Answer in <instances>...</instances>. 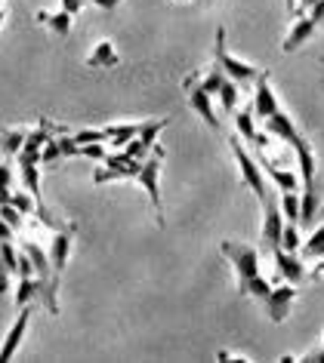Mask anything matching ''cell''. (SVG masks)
<instances>
[{
    "label": "cell",
    "instance_id": "cell-37",
    "mask_svg": "<svg viewBox=\"0 0 324 363\" xmlns=\"http://www.w3.org/2000/svg\"><path fill=\"white\" fill-rule=\"evenodd\" d=\"M10 277H13V271L4 265V259H0V296L10 293Z\"/></svg>",
    "mask_w": 324,
    "mask_h": 363
},
{
    "label": "cell",
    "instance_id": "cell-24",
    "mask_svg": "<svg viewBox=\"0 0 324 363\" xmlns=\"http://www.w3.org/2000/svg\"><path fill=\"white\" fill-rule=\"evenodd\" d=\"M105 130V135H108V142L114 145V148H124V145H127L133 135L139 133V123H112V126H102Z\"/></svg>",
    "mask_w": 324,
    "mask_h": 363
},
{
    "label": "cell",
    "instance_id": "cell-10",
    "mask_svg": "<svg viewBox=\"0 0 324 363\" xmlns=\"http://www.w3.org/2000/svg\"><path fill=\"white\" fill-rule=\"evenodd\" d=\"M28 323H31V305H25V308H19V317L13 320L10 333H6L4 345H0V363L13 360V354L19 351V345H22V339H25V333H28Z\"/></svg>",
    "mask_w": 324,
    "mask_h": 363
},
{
    "label": "cell",
    "instance_id": "cell-29",
    "mask_svg": "<svg viewBox=\"0 0 324 363\" xmlns=\"http://www.w3.org/2000/svg\"><path fill=\"white\" fill-rule=\"evenodd\" d=\"M281 213H284V222L300 225V194L296 191H281Z\"/></svg>",
    "mask_w": 324,
    "mask_h": 363
},
{
    "label": "cell",
    "instance_id": "cell-41",
    "mask_svg": "<svg viewBox=\"0 0 324 363\" xmlns=\"http://www.w3.org/2000/svg\"><path fill=\"white\" fill-rule=\"evenodd\" d=\"M10 182H13L10 163H0V188H10Z\"/></svg>",
    "mask_w": 324,
    "mask_h": 363
},
{
    "label": "cell",
    "instance_id": "cell-22",
    "mask_svg": "<svg viewBox=\"0 0 324 363\" xmlns=\"http://www.w3.org/2000/svg\"><path fill=\"white\" fill-rule=\"evenodd\" d=\"M22 250L28 252V259H31V265H34V274L43 277V280H53V262H50V252H43L38 243H25Z\"/></svg>",
    "mask_w": 324,
    "mask_h": 363
},
{
    "label": "cell",
    "instance_id": "cell-48",
    "mask_svg": "<svg viewBox=\"0 0 324 363\" xmlns=\"http://www.w3.org/2000/svg\"><path fill=\"white\" fill-rule=\"evenodd\" d=\"M0 4H4V0H0Z\"/></svg>",
    "mask_w": 324,
    "mask_h": 363
},
{
    "label": "cell",
    "instance_id": "cell-43",
    "mask_svg": "<svg viewBox=\"0 0 324 363\" xmlns=\"http://www.w3.org/2000/svg\"><path fill=\"white\" fill-rule=\"evenodd\" d=\"M303 360H318V363H324V345H321V348L306 351V354H303Z\"/></svg>",
    "mask_w": 324,
    "mask_h": 363
},
{
    "label": "cell",
    "instance_id": "cell-28",
    "mask_svg": "<svg viewBox=\"0 0 324 363\" xmlns=\"http://www.w3.org/2000/svg\"><path fill=\"white\" fill-rule=\"evenodd\" d=\"M220 105H222V111H235V105H238V84L232 77H226L220 84Z\"/></svg>",
    "mask_w": 324,
    "mask_h": 363
},
{
    "label": "cell",
    "instance_id": "cell-19",
    "mask_svg": "<svg viewBox=\"0 0 324 363\" xmlns=\"http://www.w3.org/2000/svg\"><path fill=\"white\" fill-rule=\"evenodd\" d=\"M293 154H296V163H300L303 188H312L315 185V154H312V145L303 142L300 148H293Z\"/></svg>",
    "mask_w": 324,
    "mask_h": 363
},
{
    "label": "cell",
    "instance_id": "cell-21",
    "mask_svg": "<svg viewBox=\"0 0 324 363\" xmlns=\"http://www.w3.org/2000/svg\"><path fill=\"white\" fill-rule=\"evenodd\" d=\"M235 130H238V135L244 142H250L254 145L256 142V114H254V105H247V108H241V111L235 114Z\"/></svg>",
    "mask_w": 324,
    "mask_h": 363
},
{
    "label": "cell",
    "instance_id": "cell-32",
    "mask_svg": "<svg viewBox=\"0 0 324 363\" xmlns=\"http://www.w3.org/2000/svg\"><path fill=\"white\" fill-rule=\"evenodd\" d=\"M62 157V148H59V135H53V139L40 148V163H56Z\"/></svg>",
    "mask_w": 324,
    "mask_h": 363
},
{
    "label": "cell",
    "instance_id": "cell-23",
    "mask_svg": "<svg viewBox=\"0 0 324 363\" xmlns=\"http://www.w3.org/2000/svg\"><path fill=\"white\" fill-rule=\"evenodd\" d=\"M34 298H40V277H19V286H16V308L31 305Z\"/></svg>",
    "mask_w": 324,
    "mask_h": 363
},
{
    "label": "cell",
    "instance_id": "cell-9",
    "mask_svg": "<svg viewBox=\"0 0 324 363\" xmlns=\"http://www.w3.org/2000/svg\"><path fill=\"white\" fill-rule=\"evenodd\" d=\"M185 89H188V105H192V111L201 117V121L210 126V130H220V117H216V111H213L210 93L198 86V74H192V77L185 80Z\"/></svg>",
    "mask_w": 324,
    "mask_h": 363
},
{
    "label": "cell",
    "instance_id": "cell-27",
    "mask_svg": "<svg viewBox=\"0 0 324 363\" xmlns=\"http://www.w3.org/2000/svg\"><path fill=\"white\" fill-rule=\"evenodd\" d=\"M300 250H303L306 259H324V225H318V228L306 238V243Z\"/></svg>",
    "mask_w": 324,
    "mask_h": 363
},
{
    "label": "cell",
    "instance_id": "cell-25",
    "mask_svg": "<svg viewBox=\"0 0 324 363\" xmlns=\"http://www.w3.org/2000/svg\"><path fill=\"white\" fill-rule=\"evenodd\" d=\"M170 121H164V117H161V121H142L139 123V133H136V139L142 142V148L146 151H151L158 145V135H161V130H164Z\"/></svg>",
    "mask_w": 324,
    "mask_h": 363
},
{
    "label": "cell",
    "instance_id": "cell-17",
    "mask_svg": "<svg viewBox=\"0 0 324 363\" xmlns=\"http://www.w3.org/2000/svg\"><path fill=\"white\" fill-rule=\"evenodd\" d=\"M321 216V201H318V191L312 188H303L300 194V225L303 228H315V219Z\"/></svg>",
    "mask_w": 324,
    "mask_h": 363
},
{
    "label": "cell",
    "instance_id": "cell-7",
    "mask_svg": "<svg viewBox=\"0 0 324 363\" xmlns=\"http://www.w3.org/2000/svg\"><path fill=\"white\" fill-rule=\"evenodd\" d=\"M71 247H75V225H65L53 234V243H50V262H53V280H62V271L68 265V256H71Z\"/></svg>",
    "mask_w": 324,
    "mask_h": 363
},
{
    "label": "cell",
    "instance_id": "cell-46",
    "mask_svg": "<svg viewBox=\"0 0 324 363\" xmlns=\"http://www.w3.org/2000/svg\"><path fill=\"white\" fill-rule=\"evenodd\" d=\"M4 19H6V13H4V10H0V28H4Z\"/></svg>",
    "mask_w": 324,
    "mask_h": 363
},
{
    "label": "cell",
    "instance_id": "cell-40",
    "mask_svg": "<svg viewBox=\"0 0 324 363\" xmlns=\"http://www.w3.org/2000/svg\"><path fill=\"white\" fill-rule=\"evenodd\" d=\"M306 16H309V19H312L315 25H324V0H318V4H315V6H312V10L306 13Z\"/></svg>",
    "mask_w": 324,
    "mask_h": 363
},
{
    "label": "cell",
    "instance_id": "cell-35",
    "mask_svg": "<svg viewBox=\"0 0 324 363\" xmlns=\"http://www.w3.org/2000/svg\"><path fill=\"white\" fill-rule=\"evenodd\" d=\"M59 148L62 157H80V145L75 142V135H59Z\"/></svg>",
    "mask_w": 324,
    "mask_h": 363
},
{
    "label": "cell",
    "instance_id": "cell-12",
    "mask_svg": "<svg viewBox=\"0 0 324 363\" xmlns=\"http://www.w3.org/2000/svg\"><path fill=\"white\" fill-rule=\"evenodd\" d=\"M278 99H275V89H272V80H269L266 71H259L256 77V93H254V114L259 121H266V117H272L278 111Z\"/></svg>",
    "mask_w": 324,
    "mask_h": 363
},
{
    "label": "cell",
    "instance_id": "cell-39",
    "mask_svg": "<svg viewBox=\"0 0 324 363\" xmlns=\"http://www.w3.org/2000/svg\"><path fill=\"white\" fill-rule=\"evenodd\" d=\"M59 4H62V10H65V13L77 16L80 10H84V4H87V0H59Z\"/></svg>",
    "mask_w": 324,
    "mask_h": 363
},
{
    "label": "cell",
    "instance_id": "cell-36",
    "mask_svg": "<svg viewBox=\"0 0 324 363\" xmlns=\"http://www.w3.org/2000/svg\"><path fill=\"white\" fill-rule=\"evenodd\" d=\"M80 157H90V160H105V148L102 142H90V145H80Z\"/></svg>",
    "mask_w": 324,
    "mask_h": 363
},
{
    "label": "cell",
    "instance_id": "cell-5",
    "mask_svg": "<svg viewBox=\"0 0 324 363\" xmlns=\"http://www.w3.org/2000/svg\"><path fill=\"white\" fill-rule=\"evenodd\" d=\"M142 160L130 157L127 151H114V154H105L102 167L93 172V182L96 185H105V182H118V179H133L139 172Z\"/></svg>",
    "mask_w": 324,
    "mask_h": 363
},
{
    "label": "cell",
    "instance_id": "cell-18",
    "mask_svg": "<svg viewBox=\"0 0 324 363\" xmlns=\"http://www.w3.org/2000/svg\"><path fill=\"white\" fill-rule=\"evenodd\" d=\"M118 50L112 47V40H99L93 50H90V56H87V65L90 68H114L118 65Z\"/></svg>",
    "mask_w": 324,
    "mask_h": 363
},
{
    "label": "cell",
    "instance_id": "cell-1",
    "mask_svg": "<svg viewBox=\"0 0 324 363\" xmlns=\"http://www.w3.org/2000/svg\"><path fill=\"white\" fill-rule=\"evenodd\" d=\"M220 252L232 262V268H235L241 296H254V298L263 302V298L272 293V286H269L266 277L259 274V250L256 247H250V243H238V240H222Z\"/></svg>",
    "mask_w": 324,
    "mask_h": 363
},
{
    "label": "cell",
    "instance_id": "cell-2",
    "mask_svg": "<svg viewBox=\"0 0 324 363\" xmlns=\"http://www.w3.org/2000/svg\"><path fill=\"white\" fill-rule=\"evenodd\" d=\"M164 157H167V151L161 148V145H155L148 157L142 160L139 172L133 176V182H136L142 191L148 194L151 210H155V219H158L161 228H164V201H161V185H158V179H161V163H164Z\"/></svg>",
    "mask_w": 324,
    "mask_h": 363
},
{
    "label": "cell",
    "instance_id": "cell-45",
    "mask_svg": "<svg viewBox=\"0 0 324 363\" xmlns=\"http://www.w3.org/2000/svg\"><path fill=\"white\" fill-rule=\"evenodd\" d=\"M296 4H300V0H284V6H287V13L293 16V10H296Z\"/></svg>",
    "mask_w": 324,
    "mask_h": 363
},
{
    "label": "cell",
    "instance_id": "cell-13",
    "mask_svg": "<svg viewBox=\"0 0 324 363\" xmlns=\"http://www.w3.org/2000/svg\"><path fill=\"white\" fill-rule=\"evenodd\" d=\"M272 259H275V271L278 277L287 280V284H303L306 280V265L296 259V252H287V250H272Z\"/></svg>",
    "mask_w": 324,
    "mask_h": 363
},
{
    "label": "cell",
    "instance_id": "cell-44",
    "mask_svg": "<svg viewBox=\"0 0 324 363\" xmlns=\"http://www.w3.org/2000/svg\"><path fill=\"white\" fill-rule=\"evenodd\" d=\"M13 225L10 222H4V219H0V240H13Z\"/></svg>",
    "mask_w": 324,
    "mask_h": 363
},
{
    "label": "cell",
    "instance_id": "cell-33",
    "mask_svg": "<svg viewBox=\"0 0 324 363\" xmlns=\"http://www.w3.org/2000/svg\"><path fill=\"white\" fill-rule=\"evenodd\" d=\"M75 142L77 145H90V142H108L105 130H77L75 133Z\"/></svg>",
    "mask_w": 324,
    "mask_h": 363
},
{
    "label": "cell",
    "instance_id": "cell-42",
    "mask_svg": "<svg viewBox=\"0 0 324 363\" xmlns=\"http://www.w3.org/2000/svg\"><path fill=\"white\" fill-rule=\"evenodd\" d=\"M306 277L315 280V284H321V280H324V262H318V265H315L312 271H306Z\"/></svg>",
    "mask_w": 324,
    "mask_h": 363
},
{
    "label": "cell",
    "instance_id": "cell-20",
    "mask_svg": "<svg viewBox=\"0 0 324 363\" xmlns=\"http://www.w3.org/2000/svg\"><path fill=\"white\" fill-rule=\"evenodd\" d=\"M25 139H28V130H25V126H10V130L0 133V151H4L6 157H16V154L22 151Z\"/></svg>",
    "mask_w": 324,
    "mask_h": 363
},
{
    "label": "cell",
    "instance_id": "cell-4",
    "mask_svg": "<svg viewBox=\"0 0 324 363\" xmlns=\"http://www.w3.org/2000/svg\"><path fill=\"white\" fill-rule=\"evenodd\" d=\"M229 145H232V154L238 160V169H241V182L256 194V201L263 203L269 197V188H266V176H263V167L256 163V157L250 154L244 145H241V135H229Z\"/></svg>",
    "mask_w": 324,
    "mask_h": 363
},
{
    "label": "cell",
    "instance_id": "cell-31",
    "mask_svg": "<svg viewBox=\"0 0 324 363\" xmlns=\"http://www.w3.org/2000/svg\"><path fill=\"white\" fill-rule=\"evenodd\" d=\"M10 203H13L22 216H25V213H34V206H38V201H34L31 191H13V194H10Z\"/></svg>",
    "mask_w": 324,
    "mask_h": 363
},
{
    "label": "cell",
    "instance_id": "cell-3",
    "mask_svg": "<svg viewBox=\"0 0 324 363\" xmlns=\"http://www.w3.org/2000/svg\"><path fill=\"white\" fill-rule=\"evenodd\" d=\"M216 62L213 65H220L222 68V74L232 77L238 86H247V84H256V77H259V68L256 65H250V62L244 59H238V56H232L229 47H226V28H216Z\"/></svg>",
    "mask_w": 324,
    "mask_h": 363
},
{
    "label": "cell",
    "instance_id": "cell-6",
    "mask_svg": "<svg viewBox=\"0 0 324 363\" xmlns=\"http://www.w3.org/2000/svg\"><path fill=\"white\" fill-rule=\"evenodd\" d=\"M281 231H284V213H281V203L275 201H263V231H259V238H263V250H278L281 247Z\"/></svg>",
    "mask_w": 324,
    "mask_h": 363
},
{
    "label": "cell",
    "instance_id": "cell-30",
    "mask_svg": "<svg viewBox=\"0 0 324 363\" xmlns=\"http://www.w3.org/2000/svg\"><path fill=\"white\" fill-rule=\"evenodd\" d=\"M300 247H303L300 225H296V222H284V231H281V250H287V252H296Z\"/></svg>",
    "mask_w": 324,
    "mask_h": 363
},
{
    "label": "cell",
    "instance_id": "cell-15",
    "mask_svg": "<svg viewBox=\"0 0 324 363\" xmlns=\"http://www.w3.org/2000/svg\"><path fill=\"white\" fill-rule=\"evenodd\" d=\"M315 28H318V25H315L309 16H296L293 28L287 31V38H284V43H281V52H296V50H300L303 43L315 34Z\"/></svg>",
    "mask_w": 324,
    "mask_h": 363
},
{
    "label": "cell",
    "instance_id": "cell-11",
    "mask_svg": "<svg viewBox=\"0 0 324 363\" xmlns=\"http://www.w3.org/2000/svg\"><path fill=\"white\" fill-rule=\"evenodd\" d=\"M266 133H269V135H275V139H281L284 145H291V148H300V145L306 142L303 135H300V130L293 126L291 114H284L281 108H278L272 117H266Z\"/></svg>",
    "mask_w": 324,
    "mask_h": 363
},
{
    "label": "cell",
    "instance_id": "cell-14",
    "mask_svg": "<svg viewBox=\"0 0 324 363\" xmlns=\"http://www.w3.org/2000/svg\"><path fill=\"white\" fill-rule=\"evenodd\" d=\"M256 154H259V167L269 172V179H272L275 185L281 188V191H296V188H300V179H296V172L284 169V167H278V163L269 157L266 151H256Z\"/></svg>",
    "mask_w": 324,
    "mask_h": 363
},
{
    "label": "cell",
    "instance_id": "cell-26",
    "mask_svg": "<svg viewBox=\"0 0 324 363\" xmlns=\"http://www.w3.org/2000/svg\"><path fill=\"white\" fill-rule=\"evenodd\" d=\"M19 169H22V182H25V188L34 194V201H43L40 197V172H38V163H31V160H19Z\"/></svg>",
    "mask_w": 324,
    "mask_h": 363
},
{
    "label": "cell",
    "instance_id": "cell-34",
    "mask_svg": "<svg viewBox=\"0 0 324 363\" xmlns=\"http://www.w3.org/2000/svg\"><path fill=\"white\" fill-rule=\"evenodd\" d=\"M0 219H4V222H10L13 228H22V213L16 210L13 203H0Z\"/></svg>",
    "mask_w": 324,
    "mask_h": 363
},
{
    "label": "cell",
    "instance_id": "cell-38",
    "mask_svg": "<svg viewBox=\"0 0 324 363\" xmlns=\"http://www.w3.org/2000/svg\"><path fill=\"white\" fill-rule=\"evenodd\" d=\"M87 4H93V6H99L102 13H114L118 6L124 4V0H87Z\"/></svg>",
    "mask_w": 324,
    "mask_h": 363
},
{
    "label": "cell",
    "instance_id": "cell-16",
    "mask_svg": "<svg viewBox=\"0 0 324 363\" xmlns=\"http://www.w3.org/2000/svg\"><path fill=\"white\" fill-rule=\"evenodd\" d=\"M34 22H38V25H47V28L56 34V38H68V34H71V25H75V16L65 13V10H59V13L40 10L38 16H34Z\"/></svg>",
    "mask_w": 324,
    "mask_h": 363
},
{
    "label": "cell",
    "instance_id": "cell-8",
    "mask_svg": "<svg viewBox=\"0 0 324 363\" xmlns=\"http://www.w3.org/2000/svg\"><path fill=\"white\" fill-rule=\"evenodd\" d=\"M293 298H296V284H287L284 280V286H272V293L263 298L269 320L272 323L287 320V314H291V308H293Z\"/></svg>",
    "mask_w": 324,
    "mask_h": 363
},
{
    "label": "cell",
    "instance_id": "cell-47",
    "mask_svg": "<svg viewBox=\"0 0 324 363\" xmlns=\"http://www.w3.org/2000/svg\"><path fill=\"white\" fill-rule=\"evenodd\" d=\"M321 219H324V203H321Z\"/></svg>",
    "mask_w": 324,
    "mask_h": 363
}]
</instances>
